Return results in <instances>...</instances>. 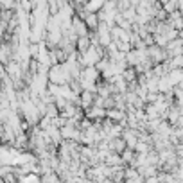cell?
Here are the masks:
<instances>
[{
  "label": "cell",
  "instance_id": "1",
  "mask_svg": "<svg viewBox=\"0 0 183 183\" xmlns=\"http://www.w3.org/2000/svg\"><path fill=\"white\" fill-rule=\"evenodd\" d=\"M77 47H79V50L85 54V52H88L90 49H92V45H90V38L86 36V38H77Z\"/></svg>",
  "mask_w": 183,
  "mask_h": 183
},
{
  "label": "cell",
  "instance_id": "2",
  "mask_svg": "<svg viewBox=\"0 0 183 183\" xmlns=\"http://www.w3.org/2000/svg\"><path fill=\"white\" fill-rule=\"evenodd\" d=\"M81 104H83V108H90L92 106V93L90 92H85L83 95H81Z\"/></svg>",
  "mask_w": 183,
  "mask_h": 183
},
{
  "label": "cell",
  "instance_id": "3",
  "mask_svg": "<svg viewBox=\"0 0 183 183\" xmlns=\"http://www.w3.org/2000/svg\"><path fill=\"white\" fill-rule=\"evenodd\" d=\"M111 149H115V151H124V140H120V138L111 140Z\"/></svg>",
  "mask_w": 183,
  "mask_h": 183
},
{
  "label": "cell",
  "instance_id": "4",
  "mask_svg": "<svg viewBox=\"0 0 183 183\" xmlns=\"http://www.w3.org/2000/svg\"><path fill=\"white\" fill-rule=\"evenodd\" d=\"M165 9L167 11H172V13H176L174 9H176V2H171V4H165Z\"/></svg>",
  "mask_w": 183,
  "mask_h": 183
},
{
  "label": "cell",
  "instance_id": "5",
  "mask_svg": "<svg viewBox=\"0 0 183 183\" xmlns=\"http://www.w3.org/2000/svg\"><path fill=\"white\" fill-rule=\"evenodd\" d=\"M181 38H183V32H181Z\"/></svg>",
  "mask_w": 183,
  "mask_h": 183
}]
</instances>
